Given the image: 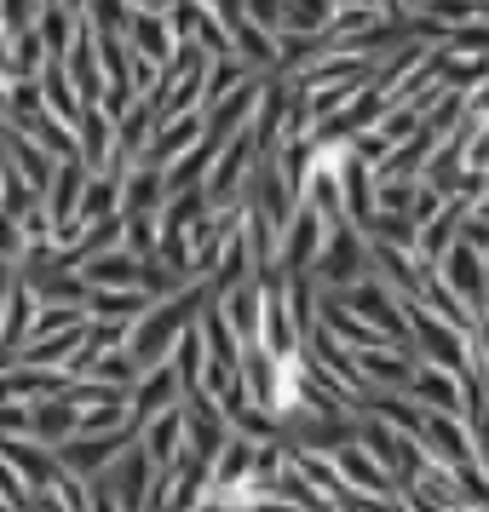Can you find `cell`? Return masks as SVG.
<instances>
[{
    "instance_id": "6da1fadb",
    "label": "cell",
    "mask_w": 489,
    "mask_h": 512,
    "mask_svg": "<svg viewBox=\"0 0 489 512\" xmlns=\"http://www.w3.org/2000/svg\"><path fill=\"white\" fill-rule=\"evenodd\" d=\"M173 392H185V380H179V369H173V363H162V369H144L139 392H133V426H144V420H156L162 409H173Z\"/></svg>"
},
{
    "instance_id": "7a4b0ae2",
    "label": "cell",
    "mask_w": 489,
    "mask_h": 512,
    "mask_svg": "<svg viewBox=\"0 0 489 512\" xmlns=\"http://www.w3.org/2000/svg\"><path fill=\"white\" fill-rule=\"evenodd\" d=\"M75 144H81V156H87L93 173H110V162H116V121L93 104V110L81 116V127H75Z\"/></svg>"
},
{
    "instance_id": "3957f363",
    "label": "cell",
    "mask_w": 489,
    "mask_h": 512,
    "mask_svg": "<svg viewBox=\"0 0 489 512\" xmlns=\"http://www.w3.org/2000/svg\"><path fill=\"white\" fill-rule=\"evenodd\" d=\"M121 449H127V426H121V432H104V438H70L64 443V466H70L75 478H87V472L116 461Z\"/></svg>"
},
{
    "instance_id": "277c9868",
    "label": "cell",
    "mask_w": 489,
    "mask_h": 512,
    "mask_svg": "<svg viewBox=\"0 0 489 512\" xmlns=\"http://www.w3.org/2000/svg\"><path fill=\"white\" fill-rule=\"evenodd\" d=\"M29 432H35V443L64 449V443L81 432V415H75L70 397H41V403H35V426H29Z\"/></svg>"
},
{
    "instance_id": "5b68a950",
    "label": "cell",
    "mask_w": 489,
    "mask_h": 512,
    "mask_svg": "<svg viewBox=\"0 0 489 512\" xmlns=\"http://www.w3.org/2000/svg\"><path fill=\"white\" fill-rule=\"evenodd\" d=\"M127 6H133V12H173L179 0H127Z\"/></svg>"
},
{
    "instance_id": "8992f818",
    "label": "cell",
    "mask_w": 489,
    "mask_h": 512,
    "mask_svg": "<svg viewBox=\"0 0 489 512\" xmlns=\"http://www.w3.org/2000/svg\"><path fill=\"white\" fill-rule=\"evenodd\" d=\"M58 6H64V12H75V18H87V6H93V0H58Z\"/></svg>"
}]
</instances>
